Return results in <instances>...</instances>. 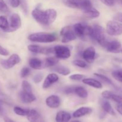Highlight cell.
Returning <instances> with one entry per match:
<instances>
[{"label":"cell","instance_id":"6da1fadb","mask_svg":"<svg viewBox=\"0 0 122 122\" xmlns=\"http://www.w3.org/2000/svg\"><path fill=\"white\" fill-rule=\"evenodd\" d=\"M33 19L39 24L42 25H50L56 20L57 13L54 9H47L41 10L38 8L33 10L32 12Z\"/></svg>","mask_w":122,"mask_h":122},{"label":"cell","instance_id":"7a4b0ae2","mask_svg":"<svg viewBox=\"0 0 122 122\" xmlns=\"http://www.w3.org/2000/svg\"><path fill=\"white\" fill-rule=\"evenodd\" d=\"M28 39L35 42L51 43L57 39V37L53 33L38 32L30 35L28 36Z\"/></svg>","mask_w":122,"mask_h":122},{"label":"cell","instance_id":"3957f363","mask_svg":"<svg viewBox=\"0 0 122 122\" xmlns=\"http://www.w3.org/2000/svg\"><path fill=\"white\" fill-rule=\"evenodd\" d=\"M92 29L91 38L97 42L101 46L103 47L105 43L107 41L104 29L99 25H95L93 27H92Z\"/></svg>","mask_w":122,"mask_h":122},{"label":"cell","instance_id":"277c9868","mask_svg":"<svg viewBox=\"0 0 122 122\" xmlns=\"http://www.w3.org/2000/svg\"><path fill=\"white\" fill-rule=\"evenodd\" d=\"M64 4L71 8L82 10L83 11L92 7L91 0H63Z\"/></svg>","mask_w":122,"mask_h":122},{"label":"cell","instance_id":"5b68a950","mask_svg":"<svg viewBox=\"0 0 122 122\" xmlns=\"http://www.w3.org/2000/svg\"><path fill=\"white\" fill-rule=\"evenodd\" d=\"M74 32L77 37L84 39L86 36L91 38L92 33V27L88 26L83 23H77L73 26Z\"/></svg>","mask_w":122,"mask_h":122},{"label":"cell","instance_id":"8992f818","mask_svg":"<svg viewBox=\"0 0 122 122\" xmlns=\"http://www.w3.org/2000/svg\"><path fill=\"white\" fill-rule=\"evenodd\" d=\"M106 32L110 36H119L122 34V23L116 20H110L106 25Z\"/></svg>","mask_w":122,"mask_h":122},{"label":"cell","instance_id":"52a82bcc","mask_svg":"<svg viewBox=\"0 0 122 122\" xmlns=\"http://www.w3.org/2000/svg\"><path fill=\"white\" fill-rule=\"evenodd\" d=\"M60 36L61 37V42L63 43L69 42L77 38L73 28L70 26H65L62 28L60 31Z\"/></svg>","mask_w":122,"mask_h":122},{"label":"cell","instance_id":"ba28073f","mask_svg":"<svg viewBox=\"0 0 122 122\" xmlns=\"http://www.w3.org/2000/svg\"><path fill=\"white\" fill-rule=\"evenodd\" d=\"M56 57L60 59H67L71 56V51L67 46L64 45H56L53 48Z\"/></svg>","mask_w":122,"mask_h":122},{"label":"cell","instance_id":"9c48e42d","mask_svg":"<svg viewBox=\"0 0 122 122\" xmlns=\"http://www.w3.org/2000/svg\"><path fill=\"white\" fill-rule=\"evenodd\" d=\"M20 61H21V58L19 57V55L16 54H13L8 59L1 60L0 64L4 69H10L13 68L16 64H19Z\"/></svg>","mask_w":122,"mask_h":122},{"label":"cell","instance_id":"30bf717a","mask_svg":"<svg viewBox=\"0 0 122 122\" xmlns=\"http://www.w3.org/2000/svg\"><path fill=\"white\" fill-rule=\"evenodd\" d=\"M9 23V27L7 32H11L17 30L21 26V21L20 15L17 13H13L11 15Z\"/></svg>","mask_w":122,"mask_h":122},{"label":"cell","instance_id":"8fae6325","mask_svg":"<svg viewBox=\"0 0 122 122\" xmlns=\"http://www.w3.org/2000/svg\"><path fill=\"white\" fill-rule=\"evenodd\" d=\"M108 52H113V53H117L120 52L122 48V44L119 41L115 40H108L105 43L103 46Z\"/></svg>","mask_w":122,"mask_h":122},{"label":"cell","instance_id":"7c38bea8","mask_svg":"<svg viewBox=\"0 0 122 122\" xmlns=\"http://www.w3.org/2000/svg\"><path fill=\"white\" fill-rule=\"evenodd\" d=\"M82 57L86 62L88 63H92L96 58V51L93 46L86 48L82 52Z\"/></svg>","mask_w":122,"mask_h":122},{"label":"cell","instance_id":"4fadbf2b","mask_svg":"<svg viewBox=\"0 0 122 122\" xmlns=\"http://www.w3.org/2000/svg\"><path fill=\"white\" fill-rule=\"evenodd\" d=\"M29 51L33 53H41L48 54L53 52V48L42 47L38 45H29L27 46Z\"/></svg>","mask_w":122,"mask_h":122},{"label":"cell","instance_id":"5bb4252c","mask_svg":"<svg viewBox=\"0 0 122 122\" xmlns=\"http://www.w3.org/2000/svg\"><path fill=\"white\" fill-rule=\"evenodd\" d=\"M46 105L51 108H57L61 104V100L57 95H52L46 98L45 100Z\"/></svg>","mask_w":122,"mask_h":122},{"label":"cell","instance_id":"9a60e30c","mask_svg":"<svg viewBox=\"0 0 122 122\" xmlns=\"http://www.w3.org/2000/svg\"><path fill=\"white\" fill-rule=\"evenodd\" d=\"M26 116L30 122H46L40 113L35 110H29Z\"/></svg>","mask_w":122,"mask_h":122},{"label":"cell","instance_id":"2e32d148","mask_svg":"<svg viewBox=\"0 0 122 122\" xmlns=\"http://www.w3.org/2000/svg\"><path fill=\"white\" fill-rule=\"evenodd\" d=\"M103 98L106 100H112L117 104H122V97L110 91H104L101 94Z\"/></svg>","mask_w":122,"mask_h":122},{"label":"cell","instance_id":"e0dca14e","mask_svg":"<svg viewBox=\"0 0 122 122\" xmlns=\"http://www.w3.org/2000/svg\"><path fill=\"white\" fill-rule=\"evenodd\" d=\"M59 79V77L56 73H50L46 77L42 85L43 89H48Z\"/></svg>","mask_w":122,"mask_h":122},{"label":"cell","instance_id":"ac0fdd59","mask_svg":"<svg viewBox=\"0 0 122 122\" xmlns=\"http://www.w3.org/2000/svg\"><path fill=\"white\" fill-rule=\"evenodd\" d=\"M20 98L21 99V101L25 104L31 103L36 100V97L35 96L33 92H27L24 91H21L20 92Z\"/></svg>","mask_w":122,"mask_h":122},{"label":"cell","instance_id":"d6986e66","mask_svg":"<svg viewBox=\"0 0 122 122\" xmlns=\"http://www.w3.org/2000/svg\"><path fill=\"white\" fill-rule=\"evenodd\" d=\"M92 112V109L91 107H82L76 110L73 113V117L74 118H79L86 115L91 114Z\"/></svg>","mask_w":122,"mask_h":122},{"label":"cell","instance_id":"ffe728a7","mask_svg":"<svg viewBox=\"0 0 122 122\" xmlns=\"http://www.w3.org/2000/svg\"><path fill=\"white\" fill-rule=\"evenodd\" d=\"M100 105H101V108H102L104 111L106 113H108V114H110L112 116H115L116 113L114 112V109L112 107V105L110 103V102L108 101H107V100L106 99H102L100 101Z\"/></svg>","mask_w":122,"mask_h":122},{"label":"cell","instance_id":"44dd1931","mask_svg":"<svg viewBox=\"0 0 122 122\" xmlns=\"http://www.w3.org/2000/svg\"><path fill=\"white\" fill-rule=\"evenodd\" d=\"M71 114L65 111H60L56 116V122H69L71 119Z\"/></svg>","mask_w":122,"mask_h":122},{"label":"cell","instance_id":"7402d4cb","mask_svg":"<svg viewBox=\"0 0 122 122\" xmlns=\"http://www.w3.org/2000/svg\"><path fill=\"white\" fill-rule=\"evenodd\" d=\"M82 82L84 84L89 85L96 89H101L102 88V85L98 80L93 78H85L82 79Z\"/></svg>","mask_w":122,"mask_h":122},{"label":"cell","instance_id":"603a6c76","mask_svg":"<svg viewBox=\"0 0 122 122\" xmlns=\"http://www.w3.org/2000/svg\"><path fill=\"white\" fill-rule=\"evenodd\" d=\"M29 64L31 68L35 70H40L44 68V62L39 58L36 57L30 58L29 61Z\"/></svg>","mask_w":122,"mask_h":122},{"label":"cell","instance_id":"cb8c5ba5","mask_svg":"<svg viewBox=\"0 0 122 122\" xmlns=\"http://www.w3.org/2000/svg\"><path fill=\"white\" fill-rule=\"evenodd\" d=\"M83 13L86 17L91 19H96L100 15V11L93 7L83 11Z\"/></svg>","mask_w":122,"mask_h":122},{"label":"cell","instance_id":"d4e9b609","mask_svg":"<svg viewBox=\"0 0 122 122\" xmlns=\"http://www.w3.org/2000/svg\"><path fill=\"white\" fill-rule=\"evenodd\" d=\"M74 93L81 98H86L88 96V93L85 88L81 86L75 87Z\"/></svg>","mask_w":122,"mask_h":122},{"label":"cell","instance_id":"484cf974","mask_svg":"<svg viewBox=\"0 0 122 122\" xmlns=\"http://www.w3.org/2000/svg\"><path fill=\"white\" fill-rule=\"evenodd\" d=\"M58 63V60L56 57H48L44 61V68L56 66Z\"/></svg>","mask_w":122,"mask_h":122},{"label":"cell","instance_id":"4316f807","mask_svg":"<svg viewBox=\"0 0 122 122\" xmlns=\"http://www.w3.org/2000/svg\"><path fill=\"white\" fill-rule=\"evenodd\" d=\"M9 27V23L7 17L4 15H0V28L7 32Z\"/></svg>","mask_w":122,"mask_h":122},{"label":"cell","instance_id":"83f0119b","mask_svg":"<svg viewBox=\"0 0 122 122\" xmlns=\"http://www.w3.org/2000/svg\"><path fill=\"white\" fill-rule=\"evenodd\" d=\"M55 71H57L60 75H61L63 76H67L70 73V70L68 67L63 66H57L56 68L54 69Z\"/></svg>","mask_w":122,"mask_h":122},{"label":"cell","instance_id":"f1b7e54d","mask_svg":"<svg viewBox=\"0 0 122 122\" xmlns=\"http://www.w3.org/2000/svg\"><path fill=\"white\" fill-rule=\"evenodd\" d=\"M29 110L25 109L19 106H15L13 108V111L17 115L20 116H27Z\"/></svg>","mask_w":122,"mask_h":122},{"label":"cell","instance_id":"f546056e","mask_svg":"<svg viewBox=\"0 0 122 122\" xmlns=\"http://www.w3.org/2000/svg\"><path fill=\"white\" fill-rule=\"evenodd\" d=\"M112 75L114 79L122 83V70H116L112 71Z\"/></svg>","mask_w":122,"mask_h":122},{"label":"cell","instance_id":"4dcf8cb0","mask_svg":"<svg viewBox=\"0 0 122 122\" xmlns=\"http://www.w3.org/2000/svg\"><path fill=\"white\" fill-rule=\"evenodd\" d=\"M94 75H95V76H97L98 78H99L100 79L102 80V81L106 82V83H108V84L109 85H111L114 86V83H113L112 80H111L110 79L108 78V77H107L106 76H105V75H101V74H98V73H94Z\"/></svg>","mask_w":122,"mask_h":122},{"label":"cell","instance_id":"1f68e13d","mask_svg":"<svg viewBox=\"0 0 122 122\" xmlns=\"http://www.w3.org/2000/svg\"><path fill=\"white\" fill-rule=\"evenodd\" d=\"M22 91L27 92H33L31 85L26 81H23L22 82Z\"/></svg>","mask_w":122,"mask_h":122},{"label":"cell","instance_id":"d6a6232c","mask_svg":"<svg viewBox=\"0 0 122 122\" xmlns=\"http://www.w3.org/2000/svg\"><path fill=\"white\" fill-rule=\"evenodd\" d=\"M0 11L5 14H8L10 13L9 8L4 0H0Z\"/></svg>","mask_w":122,"mask_h":122},{"label":"cell","instance_id":"836d02e7","mask_svg":"<svg viewBox=\"0 0 122 122\" xmlns=\"http://www.w3.org/2000/svg\"><path fill=\"white\" fill-rule=\"evenodd\" d=\"M73 64L76 66L81 68H85L87 67L86 62L81 60H75L73 61Z\"/></svg>","mask_w":122,"mask_h":122},{"label":"cell","instance_id":"e575fe53","mask_svg":"<svg viewBox=\"0 0 122 122\" xmlns=\"http://www.w3.org/2000/svg\"><path fill=\"white\" fill-rule=\"evenodd\" d=\"M30 73V70L29 69V68L25 67L21 69V71H20V76L21 78H25L29 75Z\"/></svg>","mask_w":122,"mask_h":122},{"label":"cell","instance_id":"d590c367","mask_svg":"<svg viewBox=\"0 0 122 122\" xmlns=\"http://www.w3.org/2000/svg\"><path fill=\"white\" fill-rule=\"evenodd\" d=\"M69 78L72 81H80L84 78V75L82 74H73L70 75Z\"/></svg>","mask_w":122,"mask_h":122},{"label":"cell","instance_id":"8d00e7d4","mask_svg":"<svg viewBox=\"0 0 122 122\" xmlns=\"http://www.w3.org/2000/svg\"><path fill=\"white\" fill-rule=\"evenodd\" d=\"M43 79V75L41 73H39L36 74L35 76L33 77V81H34L35 83H38L40 82H41V81Z\"/></svg>","mask_w":122,"mask_h":122},{"label":"cell","instance_id":"74e56055","mask_svg":"<svg viewBox=\"0 0 122 122\" xmlns=\"http://www.w3.org/2000/svg\"><path fill=\"white\" fill-rule=\"evenodd\" d=\"M21 2V0H10V4L13 8L19 7Z\"/></svg>","mask_w":122,"mask_h":122},{"label":"cell","instance_id":"f35d334b","mask_svg":"<svg viewBox=\"0 0 122 122\" xmlns=\"http://www.w3.org/2000/svg\"><path fill=\"white\" fill-rule=\"evenodd\" d=\"M104 4L106 5L109 7H112V6L114 5V0H100Z\"/></svg>","mask_w":122,"mask_h":122},{"label":"cell","instance_id":"ab89813d","mask_svg":"<svg viewBox=\"0 0 122 122\" xmlns=\"http://www.w3.org/2000/svg\"><path fill=\"white\" fill-rule=\"evenodd\" d=\"M0 55L4 56H7L9 55V52L8 51V50H6L1 45H0Z\"/></svg>","mask_w":122,"mask_h":122},{"label":"cell","instance_id":"60d3db41","mask_svg":"<svg viewBox=\"0 0 122 122\" xmlns=\"http://www.w3.org/2000/svg\"><path fill=\"white\" fill-rule=\"evenodd\" d=\"M75 86H69L67 87L65 89H64V92L67 94H70L74 93V90H75Z\"/></svg>","mask_w":122,"mask_h":122},{"label":"cell","instance_id":"b9f144b4","mask_svg":"<svg viewBox=\"0 0 122 122\" xmlns=\"http://www.w3.org/2000/svg\"><path fill=\"white\" fill-rule=\"evenodd\" d=\"M114 20L122 23V13H119L114 15Z\"/></svg>","mask_w":122,"mask_h":122},{"label":"cell","instance_id":"7bdbcfd3","mask_svg":"<svg viewBox=\"0 0 122 122\" xmlns=\"http://www.w3.org/2000/svg\"><path fill=\"white\" fill-rule=\"evenodd\" d=\"M116 110L119 114L122 115V104H117Z\"/></svg>","mask_w":122,"mask_h":122},{"label":"cell","instance_id":"ee69618b","mask_svg":"<svg viewBox=\"0 0 122 122\" xmlns=\"http://www.w3.org/2000/svg\"><path fill=\"white\" fill-rule=\"evenodd\" d=\"M21 4H22V7H23V8L24 7H25V5H26V2H25V0H23L22 2H21ZM24 10H25V13H26V11H27V7H26V8H24Z\"/></svg>","mask_w":122,"mask_h":122},{"label":"cell","instance_id":"f6af8a7d","mask_svg":"<svg viewBox=\"0 0 122 122\" xmlns=\"http://www.w3.org/2000/svg\"><path fill=\"white\" fill-rule=\"evenodd\" d=\"M4 122H15L14 121H13V120H11V119L8 117H5L4 118Z\"/></svg>","mask_w":122,"mask_h":122},{"label":"cell","instance_id":"bcb514c9","mask_svg":"<svg viewBox=\"0 0 122 122\" xmlns=\"http://www.w3.org/2000/svg\"><path fill=\"white\" fill-rule=\"evenodd\" d=\"M70 122H81L79 121V120H73V121H71Z\"/></svg>","mask_w":122,"mask_h":122},{"label":"cell","instance_id":"7dc6e473","mask_svg":"<svg viewBox=\"0 0 122 122\" xmlns=\"http://www.w3.org/2000/svg\"><path fill=\"white\" fill-rule=\"evenodd\" d=\"M120 96H121V97H122V92H121V93H120Z\"/></svg>","mask_w":122,"mask_h":122},{"label":"cell","instance_id":"c3c4849f","mask_svg":"<svg viewBox=\"0 0 122 122\" xmlns=\"http://www.w3.org/2000/svg\"><path fill=\"white\" fill-rule=\"evenodd\" d=\"M120 52H121V53H122V48H121V50H120Z\"/></svg>","mask_w":122,"mask_h":122},{"label":"cell","instance_id":"681fc988","mask_svg":"<svg viewBox=\"0 0 122 122\" xmlns=\"http://www.w3.org/2000/svg\"><path fill=\"white\" fill-rule=\"evenodd\" d=\"M1 107H0V112H1Z\"/></svg>","mask_w":122,"mask_h":122},{"label":"cell","instance_id":"f907efd6","mask_svg":"<svg viewBox=\"0 0 122 122\" xmlns=\"http://www.w3.org/2000/svg\"><path fill=\"white\" fill-rule=\"evenodd\" d=\"M120 1H121V2H122V0H120Z\"/></svg>","mask_w":122,"mask_h":122}]
</instances>
